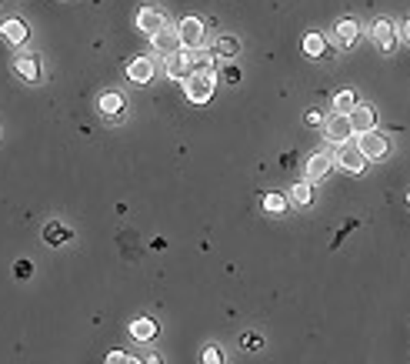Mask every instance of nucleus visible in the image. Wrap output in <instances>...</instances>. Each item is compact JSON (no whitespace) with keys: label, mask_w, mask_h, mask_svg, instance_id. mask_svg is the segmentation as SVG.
Listing matches in <instances>:
<instances>
[{"label":"nucleus","mask_w":410,"mask_h":364,"mask_svg":"<svg viewBox=\"0 0 410 364\" xmlns=\"http://www.w3.org/2000/svg\"><path fill=\"white\" fill-rule=\"evenodd\" d=\"M217 94V71H190L184 80V97L190 104H210Z\"/></svg>","instance_id":"obj_1"},{"label":"nucleus","mask_w":410,"mask_h":364,"mask_svg":"<svg viewBox=\"0 0 410 364\" xmlns=\"http://www.w3.org/2000/svg\"><path fill=\"white\" fill-rule=\"evenodd\" d=\"M334 164L340 167V171H347V174H354V177H357V174L367 171V164H371V161H367V154L360 151L357 144H351V140H347V144H340V147H337Z\"/></svg>","instance_id":"obj_2"},{"label":"nucleus","mask_w":410,"mask_h":364,"mask_svg":"<svg viewBox=\"0 0 410 364\" xmlns=\"http://www.w3.org/2000/svg\"><path fill=\"white\" fill-rule=\"evenodd\" d=\"M357 147L367 154V161H384V157H387V151H391V140H387V137L373 127V131L357 134Z\"/></svg>","instance_id":"obj_3"},{"label":"nucleus","mask_w":410,"mask_h":364,"mask_svg":"<svg viewBox=\"0 0 410 364\" xmlns=\"http://www.w3.org/2000/svg\"><path fill=\"white\" fill-rule=\"evenodd\" d=\"M190 71H194V57H190V47H180V51L167 54L164 74H167L170 80H180V84H184L187 77H190Z\"/></svg>","instance_id":"obj_4"},{"label":"nucleus","mask_w":410,"mask_h":364,"mask_svg":"<svg viewBox=\"0 0 410 364\" xmlns=\"http://www.w3.org/2000/svg\"><path fill=\"white\" fill-rule=\"evenodd\" d=\"M97 107H100V114L107 117L111 124H120V117L127 114V97L120 94V91H104L100 94V100H97Z\"/></svg>","instance_id":"obj_5"},{"label":"nucleus","mask_w":410,"mask_h":364,"mask_svg":"<svg viewBox=\"0 0 410 364\" xmlns=\"http://www.w3.org/2000/svg\"><path fill=\"white\" fill-rule=\"evenodd\" d=\"M324 137H327L330 144H347L351 137H357L354 134V124H351V117H347V114H337V111H334V117H327V124H324Z\"/></svg>","instance_id":"obj_6"},{"label":"nucleus","mask_w":410,"mask_h":364,"mask_svg":"<svg viewBox=\"0 0 410 364\" xmlns=\"http://www.w3.org/2000/svg\"><path fill=\"white\" fill-rule=\"evenodd\" d=\"M180 37H184V47H204L207 44V24L201 17H194V14H187L180 24Z\"/></svg>","instance_id":"obj_7"},{"label":"nucleus","mask_w":410,"mask_h":364,"mask_svg":"<svg viewBox=\"0 0 410 364\" xmlns=\"http://www.w3.org/2000/svg\"><path fill=\"white\" fill-rule=\"evenodd\" d=\"M150 44H153V51L157 54H174V51H180L184 47V37H180V27H174V24H167L164 30H157L153 37H150Z\"/></svg>","instance_id":"obj_8"},{"label":"nucleus","mask_w":410,"mask_h":364,"mask_svg":"<svg viewBox=\"0 0 410 364\" xmlns=\"http://www.w3.org/2000/svg\"><path fill=\"white\" fill-rule=\"evenodd\" d=\"M371 37L377 40V47H380L384 54H391L393 47H397V24L387 20V17L373 20V24H371Z\"/></svg>","instance_id":"obj_9"},{"label":"nucleus","mask_w":410,"mask_h":364,"mask_svg":"<svg viewBox=\"0 0 410 364\" xmlns=\"http://www.w3.org/2000/svg\"><path fill=\"white\" fill-rule=\"evenodd\" d=\"M164 27H167V14H164L160 7H140V14H137V30H140V34L153 37V34L164 30Z\"/></svg>","instance_id":"obj_10"},{"label":"nucleus","mask_w":410,"mask_h":364,"mask_svg":"<svg viewBox=\"0 0 410 364\" xmlns=\"http://www.w3.org/2000/svg\"><path fill=\"white\" fill-rule=\"evenodd\" d=\"M330 164H334V154H327V151H317V154H310L307 157V164H304V174H307V181H324L327 174H330Z\"/></svg>","instance_id":"obj_11"},{"label":"nucleus","mask_w":410,"mask_h":364,"mask_svg":"<svg viewBox=\"0 0 410 364\" xmlns=\"http://www.w3.org/2000/svg\"><path fill=\"white\" fill-rule=\"evenodd\" d=\"M347 117H351V124H354V134H364V131H373V127H377V111H373V104H357Z\"/></svg>","instance_id":"obj_12"},{"label":"nucleus","mask_w":410,"mask_h":364,"mask_svg":"<svg viewBox=\"0 0 410 364\" xmlns=\"http://www.w3.org/2000/svg\"><path fill=\"white\" fill-rule=\"evenodd\" d=\"M241 51H243V44H241V37H234V34H221V37L214 40V54L221 60H227V64H234V60L241 57Z\"/></svg>","instance_id":"obj_13"},{"label":"nucleus","mask_w":410,"mask_h":364,"mask_svg":"<svg viewBox=\"0 0 410 364\" xmlns=\"http://www.w3.org/2000/svg\"><path fill=\"white\" fill-rule=\"evenodd\" d=\"M153 74H157V64L150 57H133L131 64H127V77H131L133 84H150Z\"/></svg>","instance_id":"obj_14"},{"label":"nucleus","mask_w":410,"mask_h":364,"mask_svg":"<svg viewBox=\"0 0 410 364\" xmlns=\"http://www.w3.org/2000/svg\"><path fill=\"white\" fill-rule=\"evenodd\" d=\"M334 37L340 47H354L357 40H360V24H357L354 17H344V20H337V27H334Z\"/></svg>","instance_id":"obj_15"},{"label":"nucleus","mask_w":410,"mask_h":364,"mask_svg":"<svg viewBox=\"0 0 410 364\" xmlns=\"http://www.w3.org/2000/svg\"><path fill=\"white\" fill-rule=\"evenodd\" d=\"M157 334H160V327H157L153 318H133V321H131V338H133V341L147 345V341H153Z\"/></svg>","instance_id":"obj_16"},{"label":"nucleus","mask_w":410,"mask_h":364,"mask_svg":"<svg viewBox=\"0 0 410 364\" xmlns=\"http://www.w3.org/2000/svg\"><path fill=\"white\" fill-rule=\"evenodd\" d=\"M287 197H290V208H310L314 204V181H297L290 191H287Z\"/></svg>","instance_id":"obj_17"},{"label":"nucleus","mask_w":410,"mask_h":364,"mask_svg":"<svg viewBox=\"0 0 410 364\" xmlns=\"http://www.w3.org/2000/svg\"><path fill=\"white\" fill-rule=\"evenodd\" d=\"M3 37H7L10 47H20V44H27V40H30V27H27L24 20L10 17V20H3Z\"/></svg>","instance_id":"obj_18"},{"label":"nucleus","mask_w":410,"mask_h":364,"mask_svg":"<svg viewBox=\"0 0 410 364\" xmlns=\"http://www.w3.org/2000/svg\"><path fill=\"white\" fill-rule=\"evenodd\" d=\"M14 74H17L20 80H27V84H37V80H40V60L34 57V54L20 57L17 64H14Z\"/></svg>","instance_id":"obj_19"},{"label":"nucleus","mask_w":410,"mask_h":364,"mask_svg":"<svg viewBox=\"0 0 410 364\" xmlns=\"http://www.w3.org/2000/svg\"><path fill=\"white\" fill-rule=\"evenodd\" d=\"M327 54V37L324 34H317V30H310L307 37H304V57H310V60H317Z\"/></svg>","instance_id":"obj_20"},{"label":"nucleus","mask_w":410,"mask_h":364,"mask_svg":"<svg viewBox=\"0 0 410 364\" xmlns=\"http://www.w3.org/2000/svg\"><path fill=\"white\" fill-rule=\"evenodd\" d=\"M287 208H290V197L287 194H277V191L263 194V211L267 214H283Z\"/></svg>","instance_id":"obj_21"},{"label":"nucleus","mask_w":410,"mask_h":364,"mask_svg":"<svg viewBox=\"0 0 410 364\" xmlns=\"http://www.w3.org/2000/svg\"><path fill=\"white\" fill-rule=\"evenodd\" d=\"M44 241H47V244H67V241H71V230L64 228L60 221H47V228H44Z\"/></svg>","instance_id":"obj_22"},{"label":"nucleus","mask_w":410,"mask_h":364,"mask_svg":"<svg viewBox=\"0 0 410 364\" xmlns=\"http://www.w3.org/2000/svg\"><path fill=\"white\" fill-rule=\"evenodd\" d=\"M357 104H360V100H357V94L351 91V87H347V91H337V94H334V111H337V114H351Z\"/></svg>","instance_id":"obj_23"},{"label":"nucleus","mask_w":410,"mask_h":364,"mask_svg":"<svg viewBox=\"0 0 410 364\" xmlns=\"http://www.w3.org/2000/svg\"><path fill=\"white\" fill-rule=\"evenodd\" d=\"M190 57H194V71H214V57L207 47H190Z\"/></svg>","instance_id":"obj_24"},{"label":"nucleus","mask_w":410,"mask_h":364,"mask_svg":"<svg viewBox=\"0 0 410 364\" xmlns=\"http://www.w3.org/2000/svg\"><path fill=\"white\" fill-rule=\"evenodd\" d=\"M304 120H307V127H324V124H327L324 111H317V107H310V111L304 114Z\"/></svg>","instance_id":"obj_25"},{"label":"nucleus","mask_w":410,"mask_h":364,"mask_svg":"<svg viewBox=\"0 0 410 364\" xmlns=\"http://www.w3.org/2000/svg\"><path fill=\"white\" fill-rule=\"evenodd\" d=\"M204 361H207V364H221V361H224V351H221L217 345L204 347Z\"/></svg>","instance_id":"obj_26"},{"label":"nucleus","mask_w":410,"mask_h":364,"mask_svg":"<svg viewBox=\"0 0 410 364\" xmlns=\"http://www.w3.org/2000/svg\"><path fill=\"white\" fill-rule=\"evenodd\" d=\"M14 274H17L20 281H27V277L34 274V264H30V261H17V264H14Z\"/></svg>","instance_id":"obj_27"},{"label":"nucleus","mask_w":410,"mask_h":364,"mask_svg":"<svg viewBox=\"0 0 410 364\" xmlns=\"http://www.w3.org/2000/svg\"><path fill=\"white\" fill-rule=\"evenodd\" d=\"M107 361L111 364H127V361H133V358H127L124 351H107Z\"/></svg>","instance_id":"obj_28"},{"label":"nucleus","mask_w":410,"mask_h":364,"mask_svg":"<svg viewBox=\"0 0 410 364\" xmlns=\"http://www.w3.org/2000/svg\"><path fill=\"white\" fill-rule=\"evenodd\" d=\"M261 345H263L261 334H247V338H243V347H247V351H257Z\"/></svg>","instance_id":"obj_29"},{"label":"nucleus","mask_w":410,"mask_h":364,"mask_svg":"<svg viewBox=\"0 0 410 364\" xmlns=\"http://www.w3.org/2000/svg\"><path fill=\"white\" fill-rule=\"evenodd\" d=\"M224 80H227V84H237V80H241V67H227Z\"/></svg>","instance_id":"obj_30"},{"label":"nucleus","mask_w":410,"mask_h":364,"mask_svg":"<svg viewBox=\"0 0 410 364\" xmlns=\"http://www.w3.org/2000/svg\"><path fill=\"white\" fill-rule=\"evenodd\" d=\"M400 34H404V40H407V44H410V17L404 20V24H400Z\"/></svg>","instance_id":"obj_31"},{"label":"nucleus","mask_w":410,"mask_h":364,"mask_svg":"<svg viewBox=\"0 0 410 364\" xmlns=\"http://www.w3.org/2000/svg\"><path fill=\"white\" fill-rule=\"evenodd\" d=\"M407 201H410V194H407Z\"/></svg>","instance_id":"obj_32"}]
</instances>
